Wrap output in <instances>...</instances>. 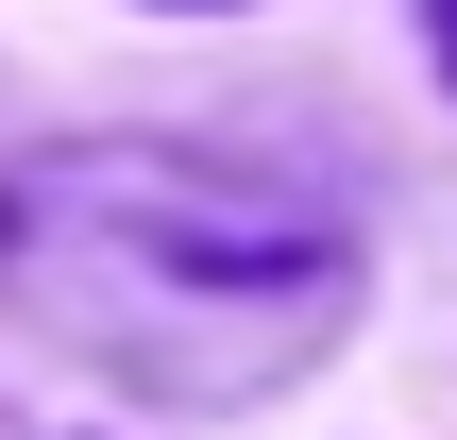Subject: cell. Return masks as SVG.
<instances>
[{"instance_id": "7a4b0ae2", "label": "cell", "mask_w": 457, "mask_h": 440, "mask_svg": "<svg viewBox=\"0 0 457 440\" xmlns=\"http://www.w3.org/2000/svg\"><path fill=\"white\" fill-rule=\"evenodd\" d=\"M424 17H441V68H457V0H424Z\"/></svg>"}, {"instance_id": "6da1fadb", "label": "cell", "mask_w": 457, "mask_h": 440, "mask_svg": "<svg viewBox=\"0 0 457 440\" xmlns=\"http://www.w3.org/2000/svg\"><path fill=\"white\" fill-rule=\"evenodd\" d=\"M0 305L102 356L119 390L220 407L305 373L356 322V237L305 187H254L170 136H51L0 170Z\"/></svg>"}]
</instances>
